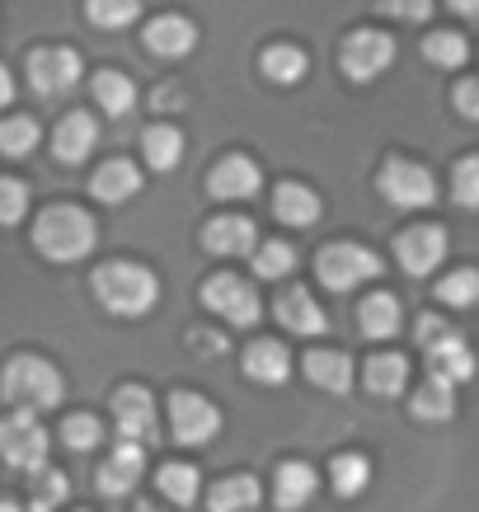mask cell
I'll return each mask as SVG.
<instances>
[{"label": "cell", "instance_id": "cell-17", "mask_svg": "<svg viewBox=\"0 0 479 512\" xmlns=\"http://www.w3.org/2000/svg\"><path fill=\"white\" fill-rule=\"evenodd\" d=\"M146 47H151L155 57L174 62V57H188L198 47V29L184 15H160L155 24H146Z\"/></svg>", "mask_w": 479, "mask_h": 512}, {"label": "cell", "instance_id": "cell-45", "mask_svg": "<svg viewBox=\"0 0 479 512\" xmlns=\"http://www.w3.org/2000/svg\"><path fill=\"white\" fill-rule=\"evenodd\" d=\"M456 109L479 123V80H461V85H456Z\"/></svg>", "mask_w": 479, "mask_h": 512}, {"label": "cell", "instance_id": "cell-12", "mask_svg": "<svg viewBox=\"0 0 479 512\" xmlns=\"http://www.w3.org/2000/svg\"><path fill=\"white\" fill-rule=\"evenodd\" d=\"M94 146H99V123H94V113H66L62 123H57V132H52V156L62 160V165L90 160Z\"/></svg>", "mask_w": 479, "mask_h": 512}, {"label": "cell", "instance_id": "cell-22", "mask_svg": "<svg viewBox=\"0 0 479 512\" xmlns=\"http://www.w3.org/2000/svg\"><path fill=\"white\" fill-rule=\"evenodd\" d=\"M137 188H141V170L132 160H109V165H99V174L90 179V193L99 202H109V207L127 202Z\"/></svg>", "mask_w": 479, "mask_h": 512}, {"label": "cell", "instance_id": "cell-42", "mask_svg": "<svg viewBox=\"0 0 479 512\" xmlns=\"http://www.w3.org/2000/svg\"><path fill=\"white\" fill-rule=\"evenodd\" d=\"M29 212V188L19 179H0V226H15Z\"/></svg>", "mask_w": 479, "mask_h": 512}, {"label": "cell", "instance_id": "cell-33", "mask_svg": "<svg viewBox=\"0 0 479 512\" xmlns=\"http://www.w3.org/2000/svg\"><path fill=\"white\" fill-rule=\"evenodd\" d=\"M437 296H442V306H451V311H470V306H479V273L475 268L451 273V278L437 282Z\"/></svg>", "mask_w": 479, "mask_h": 512}, {"label": "cell", "instance_id": "cell-48", "mask_svg": "<svg viewBox=\"0 0 479 512\" xmlns=\"http://www.w3.org/2000/svg\"><path fill=\"white\" fill-rule=\"evenodd\" d=\"M0 512H29V508H19V503H0Z\"/></svg>", "mask_w": 479, "mask_h": 512}, {"label": "cell", "instance_id": "cell-25", "mask_svg": "<svg viewBox=\"0 0 479 512\" xmlns=\"http://www.w3.org/2000/svg\"><path fill=\"white\" fill-rule=\"evenodd\" d=\"M90 90H94V104L109 113V118H127V113L137 109V85L123 71H99L90 80Z\"/></svg>", "mask_w": 479, "mask_h": 512}, {"label": "cell", "instance_id": "cell-2", "mask_svg": "<svg viewBox=\"0 0 479 512\" xmlns=\"http://www.w3.org/2000/svg\"><path fill=\"white\" fill-rule=\"evenodd\" d=\"M99 240L94 231V217L90 212H80V207H47L38 226H33V245L43 249L52 264H76L85 259Z\"/></svg>", "mask_w": 479, "mask_h": 512}, {"label": "cell", "instance_id": "cell-36", "mask_svg": "<svg viewBox=\"0 0 479 512\" xmlns=\"http://www.w3.org/2000/svg\"><path fill=\"white\" fill-rule=\"evenodd\" d=\"M160 494L170 498V503H198L202 494V480H198V470L193 466H165L160 470Z\"/></svg>", "mask_w": 479, "mask_h": 512}, {"label": "cell", "instance_id": "cell-6", "mask_svg": "<svg viewBox=\"0 0 479 512\" xmlns=\"http://www.w3.org/2000/svg\"><path fill=\"white\" fill-rule=\"evenodd\" d=\"M80 76H85V62L71 47H38V52H29V85L43 99H62L66 90L80 85Z\"/></svg>", "mask_w": 479, "mask_h": 512}, {"label": "cell", "instance_id": "cell-23", "mask_svg": "<svg viewBox=\"0 0 479 512\" xmlns=\"http://www.w3.org/2000/svg\"><path fill=\"white\" fill-rule=\"evenodd\" d=\"M306 376L320 390H329V395H348V386H353V362H348V353L315 348V353H306Z\"/></svg>", "mask_w": 479, "mask_h": 512}, {"label": "cell", "instance_id": "cell-20", "mask_svg": "<svg viewBox=\"0 0 479 512\" xmlns=\"http://www.w3.org/2000/svg\"><path fill=\"white\" fill-rule=\"evenodd\" d=\"M315 489H320V475L306 461H287V466H278V480H273V503L282 512H301L315 498Z\"/></svg>", "mask_w": 479, "mask_h": 512}, {"label": "cell", "instance_id": "cell-9", "mask_svg": "<svg viewBox=\"0 0 479 512\" xmlns=\"http://www.w3.org/2000/svg\"><path fill=\"white\" fill-rule=\"evenodd\" d=\"M339 62H343V71H348V80L367 85V80H376L381 71H390V62H395V38L381 29H362L343 43Z\"/></svg>", "mask_w": 479, "mask_h": 512}, {"label": "cell", "instance_id": "cell-34", "mask_svg": "<svg viewBox=\"0 0 479 512\" xmlns=\"http://www.w3.org/2000/svg\"><path fill=\"white\" fill-rule=\"evenodd\" d=\"M85 15L94 29H127V24H137L141 0H90Z\"/></svg>", "mask_w": 479, "mask_h": 512}, {"label": "cell", "instance_id": "cell-24", "mask_svg": "<svg viewBox=\"0 0 479 512\" xmlns=\"http://www.w3.org/2000/svg\"><path fill=\"white\" fill-rule=\"evenodd\" d=\"M273 212H278V221H287V226L301 231V226H315L325 207H320V198H315L306 184H282L278 193H273Z\"/></svg>", "mask_w": 479, "mask_h": 512}, {"label": "cell", "instance_id": "cell-40", "mask_svg": "<svg viewBox=\"0 0 479 512\" xmlns=\"http://www.w3.org/2000/svg\"><path fill=\"white\" fill-rule=\"evenodd\" d=\"M62 442L71 451H94L99 442H104V428H99V419H94V414H76V419L62 423Z\"/></svg>", "mask_w": 479, "mask_h": 512}, {"label": "cell", "instance_id": "cell-44", "mask_svg": "<svg viewBox=\"0 0 479 512\" xmlns=\"http://www.w3.org/2000/svg\"><path fill=\"white\" fill-rule=\"evenodd\" d=\"M447 334H456V329H451L442 315H423V320H418V343H423V353H428L433 343H442Z\"/></svg>", "mask_w": 479, "mask_h": 512}, {"label": "cell", "instance_id": "cell-46", "mask_svg": "<svg viewBox=\"0 0 479 512\" xmlns=\"http://www.w3.org/2000/svg\"><path fill=\"white\" fill-rule=\"evenodd\" d=\"M15 99V76H10V66H0V109Z\"/></svg>", "mask_w": 479, "mask_h": 512}, {"label": "cell", "instance_id": "cell-27", "mask_svg": "<svg viewBox=\"0 0 479 512\" xmlns=\"http://www.w3.org/2000/svg\"><path fill=\"white\" fill-rule=\"evenodd\" d=\"M141 151H146V165L151 170H174L179 165V156H184V132L179 127H165V123H155L141 132Z\"/></svg>", "mask_w": 479, "mask_h": 512}, {"label": "cell", "instance_id": "cell-14", "mask_svg": "<svg viewBox=\"0 0 479 512\" xmlns=\"http://www.w3.org/2000/svg\"><path fill=\"white\" fill-rule=\"evenodd\" d=\"M113 419H118V433L132 437V442H151L155 437V400L151 390L141 386H123L118 395H113Z\"/></svg>", "mask_w": 479, "mask_h": 512}, {"label": "cell", "instance_id": "cell-37", "mask_svg": "<svg viewBox=\"0 0 479 512\" xmlns=\"http://www.w3.org/2000/svg\"><path fill=\"white\" fill-rule=\"evenodd\" d=\"M66 503V475L57 470H33V498H29V512H57Z\"/></svg>", "mask_w": 479, "mask_h": 512}, {"label": "cell", "instance_id": "cell-5", "mask_svg": "<svg viewBox=\"0 0 479 512\" xmlns=\"http://www.w3.org/2000/svg\"><path fill=\"white\" fill-rule=\"evenodd\" d=\"M315 273H320V282H325L329 292H353L357 282L381 278V259L362 245H329V249H320Z\"/></svg>", "mask_w": 479, "mask_h": 512}, {"label": "cell", "instance_id": "cell-38", "mask_svg": "<svg viewBox=\"0 0 479 512\" xmlns=\"http://www.w3.org/2000/svg\"><path fill=\"white\" fill-rule=\"evenodd\" d=\"M423 57H428L433 66H447V71H456V66H465L470 47H465L461 33H433V38L423 43Z\"/></svg>", "mask_w": 479, "mask_h": 512}, {"label": "cell", "instance_id": "cell-8", "mask_svg": "<svg viewBox=\"0 0 479 512\" xmlns=\"http://www.w3.org/2000/svg\"><path fill=\"white\" fill-rule=\"evenodd\" d=\"M202 301H207V311H217L221 320H231V325H259V292L249 287L245 278H235V273H221V278H212L207 287H202Z\"/></svg>", "mask_w": 479, "mask_h": 512}, {"label": "cell", "instance_id": "cell-49", "mask_svg": "<svg viewBox=\"0 0 479 512\" xmlns=\"http://www.w3.org/2000/svg\"><path fill=\"white\" fill-rule=\"evenodd\" d=\"M137 512H165V508H155V503H141V508Z\"/></svg>", "mask_w": 479, "mask_h": 512}, {"label": "cell", "instance_id": "cell-41", "mask_svg": "<svg viewBox=\"0 0 479 512\" xmlns=\"http://www.w3.org/2000/svg\"><path fill=\"white\" fill-rule=\"evenodd\" d=\"M451 193H456V202H461V207L479 212V156H470V160H461V165H456V174H451Z\"/></svg>", "mask_w": 479, "mask_h": 512}, {"label": "cell", "instance_id": "cell-19", "mask_svg": "<svg viewBox=\"0 0 479 512\" xmlns=\"http://www.w3.org/2000/svg\"><path fill=\"white\" fill-rule=\"evenodd\" d=\"M273 311H278V320L292 329V334H325L329 329V315L315 306V296H310L306 287H287Z\"/></svg>", "mask_w": 479, "mask_h": 512}, {"label": "cell", "instance_id": "cell-47", "mask_svg": "<svg viewBox=\"0 0 479 512\" xmlns=\"http://www.w3.org/2000/svg\"><path fill=\"white\" fill-rule=\"evenodd\" d=\"M447 5L456 10V15H470V19L479 15V0H447Z\"/></svg>", "mask_w": 479, "mask_h": 512}, {"label": "cell", "instance_id": "cell-35", "mask_svg": "<svg viewBox=\"0 0 479 512\" xmlns=\"http://www.w3.org/2000/svg\"><path fill=\"white\" fill-rule=\"evenodd\" d=\"M296 268V249L287 245V240H263V245H254V273L259 278H287Z\"/></svg>", "mask_w": 479, "mask_h": 512}, {"label": "cell", "instance_id": "cell-3", "mask_svg": "<svg viewBox=\"0 0 479 512\" xmlns=\"http://www.w3.org/2000/svg\"><path fill=\"white\" fill-rule=\"evenodd\" d=\"M62 372L52 367V362H43V357H15L10 367H5V376H0V395L10 404H19V409H57L62 404Z\"/></svg>", "mask_w": 479, "mask_h": 512}, {"label": "cell", "instance_id": "cell-1", "mask_svg": "<svg viewBox=\"0 0 479 512\" xmlns=\"http://www.w3.org/2000/svg\"><path fill=\"white\" fill-rule=\"evenodd\" d=\"M94 296L109 315H123V320H137V315L155 311L160 301V278L141 264H104L94 273Z\"/></svg>", "mask_w": 479, "mask_h": 512}, {"label": "cell", "instance_id": "cell-30", "mask_svg": "<svg viewBox=\"0 0 479 512\" xmlns=\"http://www.w3.org/2000/svg\"><path fill=\"white\" fill-rule=\"evenodd\" d=\"M414 414L423 423H447L451 414H456V386L442 381V376H433V381L414 395Z\"/></svg>", "mask_w": 479, "mask_h": 512}, {"label": "cell", "instance_id": "cell-10", "mask_svg": "<svg viewBox=\"0 0 479 512\" xmlns=\"http://www.w3.org/2000/svg\"><path fill=\"white\" fill-rule=\"evenodd\" d=\"M170 428H174V442H184V447H207L221 428V409L207 404L202 395L179 390L170 400Z\"/></svg>", "mask_w": 479, "mask_h": 512}, {"label": "cell", "instance_id": "cell-39", "mask_svg": "<svg viewBox=\"0 0 479 512\" xmlns=\"http://www.w3.org/2000/svg\"><path fill=\"white\" fill-rule=\"evenodd\" d=\"M38 146V123L33 118H5L0 123V151L5 156H29Z\"/></svg>", "mask_w": 479, "mask_h": 512}, {"label": "cell", "instance_id": "cell-32", "mask_svg": "<svg viewBox=\"0 0 479 512\" xmlns=\"http://www.w3.org/2000/svg\"><path fill=\"white\" fill-rule=\"evenodd\" d=\"M329 480H334V494H339V498H357L371 484V461H367V456H357V451H348V456H339V461H334Z\"/></svg>", "mask_w": 479, "mask_h": 512}, {"label": "cell", "instance_id": "cell-7", "mask_svg": "<svg viewBox=\"0 0 479 512\" xmlns=\"http://www.w3.org/2000/svg\"><path fill=\"white\" fill-rule=\"evenodd\" d=\"M381 198L390 207H404V212H418V207H433L437 202V179L414 160H390L381 170Z\"/></svg>", "mask_w": 479, "mask_h": 512}, {"label": "cell", "instance_id": "cell-4", "mask_svg": "<svg viewBox=\"0 0 479 512\" xmlns=\"http://www.w3.org/2000/svg\"><path fill=\"white\" fill-rule=\"evenodd\" d=\"M0 461L15 470H38L47 461V428L33 419V409H19L0 423Z\"/></svg>", "mask_w": 479, "mask_h": 512}, {"label": "cell", "instance_id": "cell-15", "mask_svg": "<svg viewBox=\"0 0 479 512\" xmlns=\"http://www.w3.org/2000/svg\"><path fill=\"white\" fill-rule=\"evenodd\" d=\"M141 466H146V456H141V447L132 442V437H123V442L113 447L109 466L99 470V494H109V498L132 494V489H137V480H141Z\"/></svg>", "mask_w": 479, "mask_h": 512}, {"label": "cell", "instance_id": "cell-31", "mask_svg": "<svg viewBox=\"0 0 479 512\" xmlns=\"http://www.w3.org/2000/svg\"><path fill=\"white\" fill-rule=\"evenodd\" d=\"M306 71H310L306 52L292 47V43H278V47H268V52H263V76L278 80V85H296Z\"/></svg>", "mask_w": 479, "mask_h": 512}, {"label": "cell", "instance_id": "cell-13", "mask_svg": "<svg viewBox=\"0 0 479 512\" xmlns=\"http://www.w3.org/2000/svg\"><path fill=\"white\" fill-rule=\"evenodd\" d=\"M207 188H212V198H221V202H245L263 188V174L249 156H226L217 170H212Z\"/></svg>", "mask_w": 479, "mask_h": 512}, {"label": "cell", "instance_id": "cell-21", "mask_svg": "<svg viewBox=\"0 0 479 512\" xmlns=\"http://www.w3.org/2000/svg\"><path fill=\"white\" fill-rule=\"evenodd\" d=\"M428 367H433V376L451 381V386H465L475 376V353H470V343L461 334H447L442 343L428 348Z\"/></svg>", "mask_w": 479, "mask_h": 512}, {"label": "cell", "instance_id": "cell-28", "mask_svg": "<svg viewBox=\"0 0 479 512\" xmlns=\"http://www.w3.org/2000/svg\"><path fill=\"white\" fill-rule=\"evenodd\" d=\"M263 498L259 480L254 475H231V480H217L212 494H207V508L212 512H249Z\"/></svg>", "mask_w": 479, "mask_h": 512}, {"label": "cell", "instance_id": "cell-29", "mask_svg": "<svg viewBox=\"0 0 479 512\" xmlns=\"http://www.w3.org/2000/svg\"><path fill=\"white\" fill-rule=\"evenodd\" d=\"M409 386V362L400 353H381L367 362V390L381 395V400H395L400 390Z\"/></svg>", "mask_w": 479, "mask_h": 512}, {"label": "cell", "instance_id": "cell-43", "mask_svg": "<svg viewBox=\"0 0 479 512\" xmlns=\"http://www.w3.org/2000/svg\"><path fill=\"white\" fill-rule=\"evenodd\" d=\"M381 5H386V15L409 19V24H418V19L433 15V0H381Z\"/></svg>", "mask_w": 479, "mask_h": 512}, {"label": "cell", "instance_id": "cell-11", "mask_svg": "<svg viewBox=\"0 0 479 512\" xmlns=\"http://www.w3.org/2000/svg\"><path fill=\"white\" fill-rule=\"evenodd\" d=\"M395 254H400L404 273L428 278V273H437V268H442V259H447V231H442V226H414V231L400 235Z\"/></svg>", "mask_w": 479, "mask_h": 512}, {"label": "cell", "instance_id": "cell-16", "mask_svg": "<svg viewBox=\"0 0 479 512\" xmlns=\"http://www.w3.org/2000/svg\"><path fill=\"white\" fill-rule=\"evenodd\" d=\"M202 245H207V254L240 259V254H254L259 231H254V221H249V217H217L207 231H202Z\"/></svg>", "mask_w": 479, "mask_h": 512}, {"label": "cell", "instance_id": "cell-18", "mask_svg": "<svg viewBox=\"0 0 479 512\" xmlns=\"http://www.w3.org/2000/svg\"><path fill=\"white\" fill-rule=\"evenodd\" d=\"M245 376L259 386H282L292 376V353L278 339H259L245 348Z\"/></svg>", "mask_w": 479, "mask_h": 512}, {"label": "cell", "instance_id": "cell-26", "mask_svg": "<svg viewBox=\"0 0 479 512\" xmlns=\"http://www.w3.org/2000/svg\"><path fill=\"white\" fill-rule=\"evenodd\" d=\"M362 320H357V325H362V334H367V339H395V334H400V301H395V296L390 292H376V296H367V301H362Z\"/></svg>", "mask_w": 479, "mask_h": 512}]
</instances>
